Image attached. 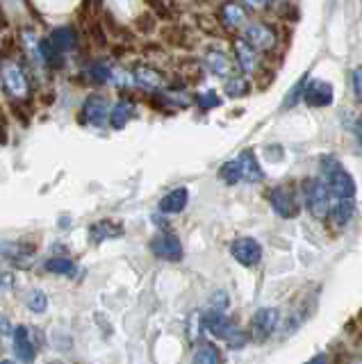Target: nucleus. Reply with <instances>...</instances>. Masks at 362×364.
Segmentation results:
<instances>
[{"label": "nucleus", "mask_w": 362, "mask_h": 364, "mask_svg": "<svg viewBox=\"0 0 362 364\" xmlns=\"http://www.w3.org/2000/svg\"><path fill=\"white\" fill-rule=\"evenodd\" d=\"M0 80H3V87L12 98H26L30 94L28 75L16 60H3V64H0Z\"/></svg>", "instance_id": "nucleus-1"}, {"label": "nucleus", "mask_w": 362, "mask_h": 364, "mask_svg": "<svg viewBox=\"0 0 362 364\" xmlns=\"http://www.w3.org/2000/svg\"><path fill=\"white\" fill-rule=\"evenodd\" d=\"M110 100L105 94H89L82 102V121L94 125V128H103L110 121Z\"/></svg>", "instance_id": "nucleus-2"}, {"label": "nucleus", "mask_w": 362, "mask_h": 364, "mask_svg": "<svg viewBox=\"0 0 362 364\" xmlns=\"http://www.w3.org/2000/svg\"><path fill=\"white\" fill-rule=\"evenodd\" d=\"M130 75H132L134 85H139L149 91H162L164 89V73L149 62H137L132 66Z\"/></svg>", "instance_id": "nucleus-3"}, {"label": "nucleus", "mask_w": 362, "mask_h": 364, "mask_svg": "<svg viewBox=\"0 0 362 364\" xmlns=\"http://www.w3.org/2000/svg\"><path fill=\"white\" fill-rule=\"evenodd\" d=\"M151 253L164 262H180L183 259V244H180V239L176 235L164 232L157 235L151 242Z\"/></svg>", "instance_id": "nucleus-4"}, {"label": "nucleus", "mask_w": 362, "mask_h": 364, "mask_svg": "<svg viewBox=\"0 0 362 364\" xmlns=\"http://www.w3.org/2000/svg\"><path fill=\"white\" fill-rule=\"evenodd\" d=\"M12 339H14V353H16V358L23 362V364H32V362H35V358H37V344L30 337V328L28 326H14Z\"/></svg>", "instance_id": "nucleus-5"}, {"label": "nucleus", "mask_w": 362, "mask_h": 364, "mask_svg": "<svg viewBox=\"0 0 362 364\" xmlns=\"http://www.w3.org/2000/svg\"><path fill=\"white\" fill-rule=\"evenodd\" d=\"M134 117H137V105H134L132 98L123 96L117 100V105L110 109V125L115 130H121V128H126Z\"/></svg>", "instance_id": "nucleus-6"}, {"label": "nucleus", "mask_w": 362, "mask_h": 364, "mask_svg": "<svg viewBox=\"0 0 362 364\" xmlns=\"http://www.w3.org/2000/svg\"><path fill=\"white\" fill-rule=\"evenodd\" d=\"M119 237H123V225L112 219L96 221L89 228V239H92L94 244H103L107 239H119Z\"/></svg>", "instance_id": "nucleus-7"}, {"label": "nucleus", "mask_w": 362, "mask_h": 364, "mask_svg": "<svg viewBox=\"0 0 362 364\" xmlns=\"http://www.w3.org/2000/svg\"><path fill=\"white\" fill-rule=\"evenodd\" d=\"M48 41H50V46H53L55 50L62 53V55H66L69 50L75 48L78 37H75V30H73V28H69V26H60V28H55V30L48 34Z\"/></svg>", "instance_id": "nucleus-8"}, {"label": "nucleus", "mask_w": 362, "mask_h": 364, "mask_svg": "<svg viewBox=\"0 0 362 364\" xmlns=\"http://www.w3.org/2000/svg\"><path fill=\"white\" fill-rule=\"evenodd\" d=\"M0 253L12 262H16V264H26V262L35 255V246L28 242H3L0 244Z\"/></svg>", "instance_id": "nucleus-9"}, {"label": "nucleus", "mask_w": 362, "mask_h": 364, "mask_svg": "<svg viewBox=\"0 0 362 364\" xmlns=\"http://www.w3.org/2000/svg\"><path fill=\"white\" fill-rule=\"evenodd\" d=\"M233 255L237 262H242L244 267H253L260 259V246L253 239H240V242L233 244Z\"/></svg>", "instance_id": "nucleus-10"}, {"label": "nucleus", "mask_w": 362, "mask_h": 364, "mask_svg": "<svg viewBox=\"0 0 362 364\" xmlns=\"http://www.w3.org/2000/svg\"><path fill=\"white\" fill-rule=\"evenodd\" d=\"M189 203V191L185 187H178L174 191H169L166 196L160 200V212L162 214H180Z\"/></svg>", "instance_id": "nucleus-11"}, {"label": "nucleus", "mask_w": 362, "mask_h": 364, "mask_svg": "<svg viewBox=\"0 0 362 364\" xmlns=\"http://www.w3.org/2000/svg\"><path fill=\"white\" fill-rule=\"evenodd\" d=\"M112 71H115V66L107 60H94L87 64V77L92 80L94 85H107L112 80Z\"/></svg>", "instance_id": "nucleus-12"}, {"label": "nucleus", "mask_w": 362, "mask_h": 364, "mask_svg": "<svg viewBox=\"0 0 362 364\" xmlns=\"http://www.w3.org/2000/svg\"><path fill=\"white\" fill-rule=\"evenodd\" d=\"M246 41L255 46V48H262L267 50L271 43H274V32L267 26H251L246 30Z\"/></svg>", "instance_id": "nucleus-13"}, {"label": "nucleus", "mask_w": 362, "mask_h": 364, "mask_svg": "<svg viewBox=\"0 0 362 364\" xmlns=\"http://www.w3.org/2000/svg\"><path fill=\"white\" fill-rule=\"evenodd\" d=\"M274 321H276V314L271 312V310L257 312L255 318H253V335H255V339L262 341L271 333V328H274Z\"/></svg>", "instance_id": "nucleus-14"}, {"label": "nucleus", "mask_w": 362, "mask_h": 364, "mask_svg": "<svg viewBox=\"0 0 362 364\" xmlns=\"http://www.w3.org/2000/svg\"><path fill=\"white\" fill-rule=\"evenodd\" d=\"M43 269H46L48 273H55V276H75V262L66 259V257H50L46 259V264H43Z\"/></svg>", "instance_id": "nucleus-15"}, {"label": "nucleus", "mask_w": 362, "mask_h": 364, "mask_svg": "<svg viewBox=\"0 0 362 364\" xmlns=\"http://www.w3.org/2000/svg\"><path fill=\"white\" fill-rule=\"evenodd\" d=\"M206 60H208V66H210L217 75H225V73L230 71L228 57H225L221 50H208V53H206Z\"/></svg>", "instance_id": "nucleus-16"}, {"label": "nucleus", "mask_w": 362, "mask_h": 364, "mask_svg": "<svg viewBox=\"0 0 362 364\" xmlns=\"http://www.w3.org/2000/svg\"><path fill=\"white\" fill-rule=\"evenodd\" d=\"M219 18H221V23H223L225 28H235V26H240V23L244 21L242 7H237V5H223V7H221Z\"/></svg>", "instance_id": "nucleus-17"}, {"label": "nucleus", "mask_w": 362, "mask_h": 364, "mask_svg": "<svg viewBox=\"0 0 362 364\" xmlns=\"http://www.w3.org/2000/svg\"><path fill=\"white\" fill-rule=\"evenodd\" d=\"M235 50H237V60H240V64H242L244 71H251V68L255 66V55H253V50H251V46L237 39V41H235Z\"/></svg>", "instance_id": "nucleus-18"}, {"label": "nucleus", "mask_w": 362, "mask_h": 364, "mask_svg": "<svg viewBox=\"0 0 362 364\" xmlns=\"http://www.w3.org/2000/svg\"><path fill=\"white\" fill-rule=\"evenodd\" d=\"M191 364H219V353L212 344H203L196 353L194 358H191Z\"/></svg>", "instance_id": "nucleus-19"}, {"label": "nucleus", "mask_w": 362, "mask_h": 364, "mask_svg": "<svg viewBox=\"0 0 362 364\" xmlns=\"http://www.w3.org/2000/svg\"><path fill=\"white\" fill-rule=\"evenodd\" d=\"M206 328L210 330L212 335H217V337H228V321L221 316V314H210L206 318Z\"/></svg>", "instance_id": "nucleus-20"}, {"label": "nucleus", "mask_w": 362, "mask_h": 364, "mask_svg": "<svg viewBox=\"0 0 362 364\" xmlns=\"http://www.w3.org/2000/svg\"><path fill=\"white\" fill-rule=\"evenodd\" d=\"M28 307H30V312L43 314V312H46V307H48V296L43 294L41 289H32L30 296H28Z\"/></svg>", "instance_id": "nucleus-21"}, {"label": "nucleus", "mask_w": 362, "mask_h": 364, "mask_svg": "<svg viewBox=\"0 0 362 364\" xmlns=\"http://www.w3.org/2000/svg\"><path fill=\"white\" fill-rule=\"evenodd\" d=\"M219 178L223 182H228V185H235V182L242 178V166H240V162H237V159H233V162H225L221 166V171H219Z\"/></svg>", "instance_id": "nucleus-22"}, {"label": "nucleus", "mask_w": 362, "mask_h": 364, "mask_svg": "<svg viewBox=\"0 0 362 364\" xmlns=\"http://www.w3.org/2000/svg\"><path fill=\"white\" fill-rule=\"evenodd\" d=\"M14 282H16V276H14L12 269H7V271L0 273V287H3V289H12Z\"/></svg>", "instance_id": "nucleus-23"}, {"label": "nucleus", "mask_w": 362, "mask_h": 364, "mask_svg": "<svg viewBox=\"0 0 362 364\" xmlns=\"http://www.w3.org/2000/svg\"><path fill=\"white\" fill-rule=\"evenodd\" d=\"M219 102V98L214 96V94H201L198 96V105H201V109H210L212 105H217Z\"/></svg>", "instance_id": "nucleus-24"}, {"label": "nucleus", "mask_w": 362, "mask_h": 364, "mask_svg": "<svg viewBox=\"0 0 362 364\" xmlns=\"http://www.w3.org/2000/svg\"><path fill=\"white\" fill-rule=\"evenodd\" d=\"M12 333H14L12 321H9L5 314H0V335H12Z\"/></svg>", "instance_id": "nucleus-25"}, {"label": "nucleus", "mask_w": 362, "mask_h": 364, "mask_svg": "<svg viewBox=\"0 0 362 364\" xmlns=\"http://www.w3.org/2000/svg\"><path fill=\"white\" fill-rule=\"evenodd\" d=\"M0 364H16L14 360H9V358H5V360H0Z\"/></svg>", "instance_id": "nucleus-26"}]
</instances>
